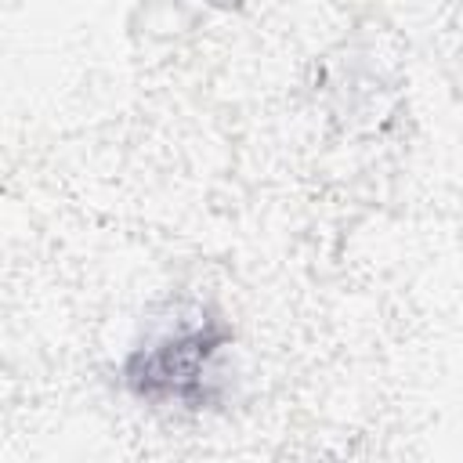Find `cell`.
<instances>
[{
  "instance_id": "6da1fadb",
  "label": "cell",
  "mask_w": 463,
  "mask_h": 463,
  "mask_svg": "<svg viewBox=\"0 0 463 463\" xmlns=\"http://www.w3.org/2000/svg\"><path fill=\"white\" fill-rule=\"evenodd\" d=\"M235 326L217 300L188 297L148 318L116 362V387L156 416H213L235 398Z\"/></svg>"
}]
</instances>
